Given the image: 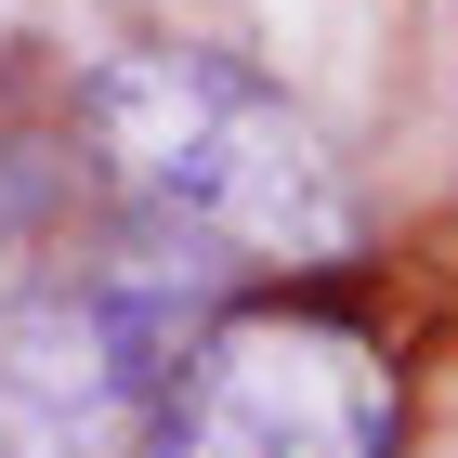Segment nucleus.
<instances>
[{
  "instance_id": "1",
  "label": "nucleus",
  "mask_w": 458,
  "mask_h": 458,
  "mask_svg": "<svg viewBox=\"0 0 458 458\" xmlns=\"http://www.w3.org/2000/svg\"><path fill=\"white\" fill-rule=\"evenodd\" d=\"M79 131L131 183L157 223L210 249H249V262H341L367 236L341 157L315 144V118L288 106L276 79H249L236 53H197V39H144V53H106L79 79Z\"/></svg>"
},
{
  "instance_id": "2",
  "label": "nucleus",
  "mask_w": 458,
  "mask_h": 458,
  "mask_svg": "<svg viewBox=\"0 0 458 458\" xmlns=\"http://www.w3.org/2000/svg\"><path fill=\"white\" fill-rule=\"evenodd\" d=\"M406 380L341 315H223L183 341L131 458H393Z\"/></svg>"
},
{
  "instance_id": "3",
  "label": "nucleus",
  "mask_w": 458,
  "mask_h": 458,
  "mask_svg": "<svg viewBox=\"0 0 458 458\" xmlns=\"http://www.w3.org/2000/svg\"><path fill=\"white\" fill-rule=\"evenodd\" d=\"M197 327H210L197 288L157 262H106V276H53L0 301V458H131Z\"/></svg>"
},
{
  "instance_id": "4",
  "label": "nucleus",
  "mask_w": 458,
  "mask_h": 458,
  "mask_svg": "<svg viewBox=\"0 0 458 458\" xmlns=\"http://www.w3.org/2000/svg\"><path fill=\"white\" fill-rule=\"evenodd\" d=\"M27 210H39V171H27V157H0V236H13Z\"/></svg>"
},
{
  "instance_id": "5",
  "label": "nucleus",
  "mask_w": 458,
  "mask_h": 458,
  "mask_svg": "<svg viewBox=\"0 0 458 458\" xmlns=\"http://www.w3.org/2000/svg\"><path fill=\"white\" fill-rule=\"evenodd\" d=\"M13 13H39V0H0V27H13Z\"/></svg>"
}]
</instances>
